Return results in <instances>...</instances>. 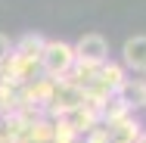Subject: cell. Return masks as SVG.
<instances>
[{
  "label": "cell",
  "instance_id": "obj_7",
  "mask_svg": "<svg viewBox=\"0 0 146 143\" xmlns=\"http://www.w3.org/2000/svg\"><path fill=\"white\" fill-rule=\"evenodd\" d=\"M124 78H127V69H124L121 62H112V59H106V62L100 65V72H96V81H100V84H106L112 93L121 87Z\"/></svg>",
  "mask_w": 146,
  "mask_h": 143
},
{
  "label": "cell",
  "instance_id": "obj_5",
  "mask_svg": "<svg viewBox=\"0 0 146 143\" xmlns=\"http://www.w3.org/2000/svg\"><path fill=\"white\" fill-rule=\"evenodd\" d=\"M62 118H65V121H68V124H72L81 137H84V134H90V131L100 124V109H93L90 103H84V106L72 109V112H65Z\"/></svg>",
  "mask_w": 146,
  "mask_h": 143
},
{
  "label": "cell",
  "instance_id": "obj_3",
  "mask_svg": "<svg viewBox=\"0 0 146 143\" xmlns=\"http://www.w3.org/2000/svg\"><path fill=\"white\" fill-rule=\"evenodd\" d=\"M121 65L131 75H146V34H134L121 47Z\"/></svg>",
  "mask_w": 146,
  "mask_h": 143
},
{
  "label": "cell",
  "instance_id": "obj_6",
  "mask_svg": "<svg viewBox=\"0 0 146 143\" xmlns=\"http://www.w3.org/2000/svg\"><path fill=\"white\" fill-rule=\"evenodd\" d=\"M115 93L124 100V103H127V106H131V109L146 106V81H143V78H131V75H127Z\"/></svg>",
  "mask_w": 146,
  "mask_h": 143
},
{
  "label": "cell",
  "instance_id": "obj_1",
  "mask_svg": "<svg viewBox=\"0 0 146 143\" xmlns=\"http://www.w3.org/2000/svg\"><path fill=\"white\" fill-rule=\"evenodd\" d=\"M75 65V47L65 41H44L40 50V72L50 78H62Z\"/></svg>",
  "mask_w": 146,
  "mask_h": 143
},
{
  "label": "cell",
  "instance_id": "obj_12",
  "mask_svg": "<svg viewBox=\"0 0 146 143\" xmlns=\"http://www.w3.org/2000/svg\"><path fill=\"white\" fill-rule=\"evenodd\" d=\"M9 53H13V41H9V37H6L3 31H0V62L9 56Z\"/></svg>",
  "mask_w": 146,
  "mask_h": 143
},
{
  "label": "cell",
  "instance_id": "obj_8",
  "mask_svg": "<svg viewBox=\"0 0 146 143\" xmlns=\"http://www.w3.org/2000/svg\"><path fill=\"white\" fill-rule=\"evenodd\" d=\"M134 109L118 96V93H112L106 103H103V109H100V124H109V121H118V118H124V115H131Z\"/></svg>",
  "mask_w": 146,
  "mask_h": 143
},
{
  "label": "cell",
  "instance_id": "obj_10",
  "mask_svg": "<svg viewBox=\"0 0 146 143\" xmlns=\"http://www.w3.org/2000/svg\"><path fill=\"white\" fill-rule=\"evenodd\" d=\"M53 143H81V134L65 118H53Z\"/></svg>",
  "mask_w": 146,
  "mask_h": 143
},
{
  "label": "cell",
  "instance_id": "obj_9",
  "mask_svg": "<svg viewBox=\"0 0 146 143\" xmlns=\"http://www.w3.org/2000/svg\"><path fill=\"white\" fill-rule=\"evenodd\" d=\"M40 50H44V37L40 34H25V37H19L13 44V53H19L25 59H40Z\"/></svg>",
  "mask_w": 146,
  "mask_h": 143
},
{
  "label": "cell",
  "instance_id": "obj_11",
  "mask_svg": "<svg viewBox=\"0 0 146 143\" xmlns=\"http://www.w3.org/2000/svg\"><path fill=\"white\" fill-rule=\"evenodd\" d=\"M81 143H109V134H106V128H103V124H96L90 134L81 137Z\"/></svg>",
  "mask_w": 146,
  "mask_h": 143
},
{
  "label": "cell",
  "instance_id": "obj_2",
  "mask_svg": "<svg viewBox=\"0 0 146 143\" xmlns=\"http://www.w3.org/2000/svg\"><path fill=\"white\" fill-rule=\"evenodd\" d=\"M75 47V59L78 62H87V65H103L109 59V41L103 34H84Z\"/></svg>",
  "mask_w": 146,
  "mask_h": 143
},
{
  "label": "cell",
  "instance_id": "obj_4",
  "mask_svg": "<svg viewBox=\"0 0 146 143\" xmlns=\"http://www.w3.org/2000/svg\"><path fill=\"white\" fill-rule=\"evenodd\" d=\"M106 128V134H109V143H134L140 137V121L134 118V112L124 115V118H118V121H109V124H103Z\"/></svg>",
  "mask_w": 146,
  "mask_h": 143
},
{
  "label": "cell",
  "instance_id": "obj_13",
  "mask_svg": "<svg viewBox=\"0 0 146 143\" xmlns=\"http://www.w3.org/2000/svg\"><path fill=\"white\" fill-rule=\"evenodd\" d=\"M134 143H146V131H140V137H137Z\"/></svg>",
  "mask_w": 146,
  "mask_h": 143
}]
</instances>
